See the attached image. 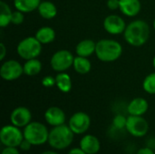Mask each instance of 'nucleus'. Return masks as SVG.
I'll return each mask as SVG.
<instances>
[{
    "mask_svg": "<svg viewBox=\"0 0 155 154\" xmlns=\"http://www.w3.org/2000/svg\"><path fill=\"white\" fill-rule=\"evenodd\" d=\"M24 139L21 128L12 123L3 126L0 131V142L5 147H18Z\"/></svg>",
    "mask_w": 155,
    "mask_h": 154,
    "instance_id": "423d86ee",
    "label": "nucleus"
},
{
    "mask_svg": "<svg viewBox=\"0 0 155 154\" xmlns=\"http://www.w3.org/2000/svg\"><path fill=\"white\" fill-rule=\"evenodd\" d=\"M150 36V26L142 19L132 21L126 25L124 32L125 42L134 47H140L146 44Z\"/></svg>",
    "mask_w": 155,
    "mask_h": 154,
    "instance_id": "f257e3e1",
    "label": "nucleus"
},
{
    "mask_svg": "<svg viewBox=\"0 0 155 154\" xmlns=\"http://www.w3.org/2000/svg\"><path fill=\"white\" fill-rule=\"evenodd\" d=\"M42 44L35 36H27L22 39L17 46L16 52L18 55L24 60L37 58L42 52Z\"/></svg>",
    "mask_w": 155,
    "mask_h": 154,
    "instance_id": "39448f33",
    "label": "nucleus"
},
{
    "mask_svg": "<svg viewBox=\"0 0 155 154\" xmlns=\"http://www.w3.org/2000/svg\"><path fill=\"white\" fill-rule=\"evenodd\" d=\"M24 20H25V15L23 12L16 10V9L15 11H13L12 16H11V24L15 25H19L24 22Z\"/></svg>",
    "mask_w": 155,
    "mask_h": 154,
    "instance_id": "bb28decb",
    "label": "nucleus"
},
{
    "mask_svg": "<svg viewBox=\"0 0 155 154\" xmlns=\"http://www.w3.org/2000/svg\"><path fill=\"white\" fill-rule=\"evenodd\" d=\"M67 154H87L86 152H84L80 147L79 148H73V149H71L69 152H68V153Z\"/></svg>",
    "mask_w": 155,
    "mask_h": 154,
    "instance_id": "72a5a7b5",
    "label": "nucleus"
},
{
    "mask_svg": "<svg viewBox=\"0 0 155 154\" xmlns=\"http://www.w3.org/2000/svg\"><path fill=\"white\" fill-rule=\"evenodd\" d=\"M125 129L132 136L142 138L147 134L149 131V123L143 116L129 115L127 117Z\"/></svg>",
    "mask_w": 155,
    "mask_h": 154,
    "instance_id": "6e6552de",
    "label": "nucleus"
},
{
    "mask_svg": "<svg viewBox=\"0 0 155 154\" xmlns=\"http://www.w3.org/2000/svg\"><path fill=\"white\" fill-rule=\"evenodd\" d=\"M136 154H155V152L152 148L143 147V148H141L140 150H138Z\"/></svg>",
    "mask_w": 155,
    "mask_h": 154,
    "instance_id": "2f4dec72",
    "label": "nucleus"
},
{
    "mask_svg": "<svg viewBox=\"0 0 155 154\" xmlns=\"http://www.w3.org/2000/svg\"><path fill=\"white\" fill-rule=\"evenodd\" d=\"M123 54L122 44L113 39H102L96 43L95 55L104 63H112L118 60Z\"/></svg>",
    "mask_w": 155,
    "mask_h": 154,
    "instance_id": "f03ea898",
    "label": "nucleus"
},
{
    "mask_svg": "<svg viewBox=\"0 0 155 154\" xmlns=\"http://www.w3.org/2000/svg\"><path fill=\"white\" fill-rule=\"evenodd\" d=\"M68 126L74 134H84L91 126V118L84 112H76L70 117Z\"/></svg>",
    "mask_w": 155,
    "mask_h": 154,
    "instance_id": "9d476101",
    "label": "nucleus"
},
{
    "mask_svg": "<svg viewBox=\"0 0 155 154\" xmlns=\"http://www.w3.org/2000/svg\"><path fill=\"white\" fill-rule=\"evenodd\" d=\"M127 123V117L123 114H116L113 119V126L117 130H122L125 128Z\"/></svg>",
    "mask_w": 155,
    "mask_h": 154,
    "instance_id": "a878e982",
    "label": "nucleus"
},
{
    "mask_svg": "<svg viewBox=\"0 0 155 154\" xmlns=\"http://www.w3.org/2000/svg\"><path fill=\"white\" fill-rule=\"evenodd\" d=\"M55 82H56L55 86L62 93H69L72 90V87H73L72 78L65 72L58 73L55 75Z\"/></svg>",
    "mask_w": 155,
    "mask_h": 154,
    "instance_id": "aec40b11",
    "label": "nucleus"
},
{
    "mask_svg": "<svg viewBox=\"0 0 155 154\" xmlns=\"http://www.w3.org/2000/svg\"><path fill=\"white\" fill-rule=\"evenodd\" d=\"M24 74L23 65L16 60L10 59L5 61L0 67V76L5 81H15Z\"/></svg>",
    "mask_w": 155,
    "mask_h": 154,
    "instance_id": "1a4fd4ad",
    "label": "nucleus"
},
{
    "mask_svg": "<svg viewBox=\"0 0 155 154\" xmlns=\"http://www.w3.org/2000/svg\"><path fill=\"white\" fill-rule=\"evenodd\" d=\"M143 89L149 94H155V72L149 74L143 82Z\"/></svg>",
    "mask_w": 155,
    "mask_h": 154,
    "instance_id": "393cba45",
    "label": "nucleus"
},
{
    "mask_svg": "<svg viewBox=\"0 0 155 154\" xmlns=\"http://www.w3.org/2000/svg\"><path fill=\"white\" fill-rule=\"evenodd\" d=\"M6 52H7V49L4 43H1L0 44V60L3 61L6 55Z\"/></svg>",
    "mask_w": 155,
    "mask_h": 154,
    "instance_id": "473e14b6",
    "label": "nucleus"
},
{
    "mask_svg": "<svg viewBox=\"0 0 155 154\" xmlns=\"http://www.w3.org/2000/svg\"><path fill=\"white\" fill-rule=\"evenodd\" d=\"M35 36L42 44H47L55 39V31L50 26H42L36 31Z\"/></svg>",
    "mask_w": 155,
    "mask_h": 154,
    "instance_id": "6ab92c4d",
    "label": "nucleus"
},
{
    "mask_svg": "<svg viewBox=\"0 0 155 154\" xmlns=\"http://www.w3.org/2000/svg\"><path fill=\"white\" fill-rule=\"evenodd\" d=\"M40 154H59L57 152L55 151H45L43 152H41Z\"/></svg>",
    "mask_w": 155,
    "mask_h": 154,
    "instance_id": "f704fd0d",
    "label": "nucleus"
},
{
    "mask_svg": "<svg viewBox=\"0 0 155 154\" xmlns=\"http://www.w3.org/2000/svg\"><path fill=\"white\" fill-rule=\"evenodd\" d=\"M13 11L10 6L4 1H0V26L6 27L11 24V16Z\"/></svg>",
    "mask_w": 155,
    "mask_h": 154,
    "instance_id": "b1692460",
    "label": "nucleus"
},
{
    "mask_svg": "<svg viewBox=\"0 0 155 154\" xmlns=\"http://www.w3.org/2000/svg\"><path fill=\"white\" fill-rule=\"evenodd\" d=\"M37 11H38V14L40 15V16L46 20L54 18L58 12L56 5L53 2L47 1V0L41 1L39 6L37 8Z\"/></svg>",
    "mask_w": 155,
    "mask_h": 154,
    "instance_id": "a211bd4d",
    "label": "nucleus"
},
{
    "mask_svg": "<svg viewBox=\"0 0 155 154\" xmlns=\"http://www.w3.org/2000/svg\"><path fill=\"white\" fill-rule=\"evenodd\" d=\"M153 67H154L155 69V56L153 57Z\"/></svg>",
    "mask_w": 155,
    "mask_h": 154,
    "instance_id": "c9c22d12",
    "label": "nucleus"
},
{
    "mask_svg": "<svg viewBox=\"0 0 155 154\" xmlns=\"http://www.w3.org/2000/svg\"><path fill=\"white\" fill-rule=\"evenodd\" d=\"M106 5L110 10H116V9H119L120 1L119 0H107Z\"/></svg>",
    "mask_w": 155,
    "mask_h": 154,
    "instance_id": "c756f323",
    "label": "nucleus"
},
{
    "mask_svg": "<svg viewBox=\"0 0 155 154\" xmlns=\"http://www.w3.org/2000/svg\"><path fill=\"white\" fill-rule=\"evenodd\" d=\"M73 67L74 71L79 74H87L91 69H92V64L88 57H83V56H75L74 60Z\"/></svg>",
    "mask_w": 155,
    "mask_h": 154,
    "instance_id": "4be33fe9",
    "label": "nucleus"
},
{
    "mask_svg": "<svg viewBox=\"0 0 155 154\" xmlns=\"http://www.w3.org/2000/svg\"><path fill=\"white\" fill-rule=\"evenodd\" d=\"M56 84L55 77H53L51 75H46L42 79V85L46 88H51Z\"/></svg>",
    "mask_w": 155,
    "mask_h": 154,
    "instance_id": "cd10ccee",
    "label": "nucleus"
},
{
    "mask_svg": "<svg viewBox=\"0 0 155 154\" xmlns=\"http://www.w3.org/2000/svg\"><path fill=\"white\" fill-rule=\"evenodd\" d=\"M119 1H120L119 10L123 15L128 17L136 16L142 9V4L140 0H119Z\"/></svg>",
    "mask_w": 155,
    "mask_h": 154,
    "instance_id": "dca6fc26",
    "label": "nucleus"
},
{
    "mask_svg": "<svg viewBox=\"0 0 155 154\" xmlns=\"http://www.w3.org/2000/svg\"><path fill=\"white\" fill-rule=\"evenodd\" d=\"M126 24L124 19L118 15H107L104 20V30L113 35H117L124 34L125 28H126Z\"/></svg>",
    "mask_w": 155,
    "mask_h": 154,
    "instance_id": "9b49d317",
    "label": "nucleus"
},
{
    "mask_svg": "<svg viewBox=\"0 0 155 154\" xmlns=\"http://www.w3.org/2000/svg\"><path fill=\"white\" fill-rule=\"evenodd\" d=\"M96 43L92 39H84L80 41L75 46V53L79 56L89 57L95 54Z\"/></svg>",
    "mask_w": 155,
    "mask_h": 154,
    "instance_id": "f3484780",
    "label": "nucleus"
},
{
    "mask_svg": "<svg viewBox=\"0 0 155 154\" xmlns=\"http://www.w3.org/2000/svg\"><path fill=\"white\" fill-rule=\"evenodd\" d=\"M79 147L87 154H96L101 149V143L96 136L86 134L82 137Z\"/></svg>",
    "mask_w": 155,
    "mask_h": 154,
    "instance_id": "4468645a",
    "label": "nucleus"
},
{
    "mask_svg": "<svg viewBox=\"0 0 155 154\" xmlns=\"http://www.w3.org/2000/svg\"><path fill=\"white\" fill-rule=\"evenodd\" d=\"M74 56L69 50L61 49L53 54L50 59V65L54 72L62 73L67 71L74 64Z\"/></svg>",
    "mask_w": 155,
    "mask_h": 154,
    "instance_id": "0eeeda50",
    "label": "nucleus"
},
{
    "mask_svg": "<svg viewBox=\"0 0 155 154\" xmlns=\"http://www.w3.org/2000/svg\"><path fill=\"white\" fill-rule=\"evenodd\" d=\"M24 138L33 146H41L48 142L49 131L47 127L40 122H31L23 128Z\"/></svg>",
    "mask_w": 155,
    "mask_h": 154,
    "instance_id": "20e7f679",
    "label": "nucleus"
},
{
    "mask_svg": "<svg viewBox=\"0 0 155 154\" xmlns=\"http://www.w3.org/2000/svg\"><path fill=\"white\" fill-rule=\"evenodd\" d=\"M18 147H5L1 154H20Z\"/></svg>",
    "mask_w": 155,
    "mask_h": 154,
    "instance_id": "7c9ffc66",
    "label": "nucleus"
},
{
    "mask_svg": "<svg viewBox=\"0 0 155 154\" xmlns=\"http://www.w3.org/2000/svg\"><path fill=\"white\" fill-rule=\"evenodd\" d=\"M32 147H33V145L27 140H25V139H24L22 141V143H20V145L18 146L19 150L22 151V152H28V151L31 150Z\"/></svg>",
    "mask_w": 155,
    "mask_h": 154,
    "instance_id": "c85d7f7f",
    "label": "nucleus"
},
{
    "mask_svg": "<svg viewBox=\"0 0 155 154\" xmlns=\"http://www.w3.org/2000/svg\"><path fill=\"white\" fill-rule=\"evenodd\" d=\"M153 29L155 30V18L154 20H153Z\"/></svg>",
    "mask_w": 155,
    "mask_h": 154,
    "instance_id": "e433bc0d",
    "label": "nucleus"
},
{
    "mask_svg": "<svg viewBox=\"0 0 155 154\" xmlns=\"http://www.w3.org/2000/svg\"><path fill=\"white\" fill-rule=\"evenodd\" d=\"M45 122L52 127L59 126L65 123L66 115L64 110L57 106H51L45 112L44 114Z\"/></svg>",
    "mask_w": 155,
    "mask_h": 154,
    "instance_id": "ddd939ff",
    "label": "nucleus"
},
{
    "mask_svg": "<svg viewBox=\"0 0 155 154\" xmlns=\"http://www.w3.org/2000/svg\"><path fill=\"white\" fill-rule=\"evenodd\" d=\"M10 122L15 126L25 128L32 122L31 111L25 106H18L15 108L10 114Z\"/></svg>",
    "mask_w": 155,
    "mask_h": 154,
    "instance_id": "f8f14e48",
    "label": "nucleus"
},
{
    "mask_svg": "<svg viewBox=\"0 0 155 154\" xmlns=\"http://www.w3.org/2000/svg\"><path fill=\"white\" fill-rule=\"evenodd\" d=\"M23 67H24V74L27 76H35L41 73L43 65L42 63L37 58H34V59L26 60L25 63L23 64Z\"/></svg>",
    "mask_w": 155,
    "mask_h": 154,
    "instance_id": "5701e85b",
    "label": "nucleus"
},
{
    "mask_svg": "<svg viewBox=\"0 0 155 154\" xmlns=\"http://www.w3.org/2000/svg\"><path fill=\"white\" fill-rule=\"evenodd\" d=\"M74 133L70 129L68 124H62L53 127L49 131L47 143L54 150H64L68 148L74 141Z\"/></svg>",
    "mask_w": 155,
    "mask_h": 154,
    "instance_id": "7ed1b4c3",
    "label": "nucleus"
},
{
    "mask_svg": "<svg viewBox=\"0 0 155 154\" xmlns=\"http://www.w3.org/2000/svg\"><path fill=\"white\" fill-rule=\"evenodd\" d=\"M149 109V103L146 99L143 97H136L133 99L127 105V112L129 115L143 116Z\"/></svg>",
    "mask_w": 155,
    "mask_h": 154,
    "instance_id": "2eb2a0df",
    "label": "nucleus"
},
{
    "mask_svg": "<svg viewBox=\"0 0 155 154\" xmlns=\"http://www.w3.org/2000/svg\"><path fill=\"white\" fill-rule=\"evenodd\" d=\"M41 1L42 0H14V5L16 10L26 14L37 10Z\"/></svg>",
    "mask_w": 155,
    "mask_h": 154,
    "instance_id": "412c9836",
    "label": "nucleus"
}]
</instances>
